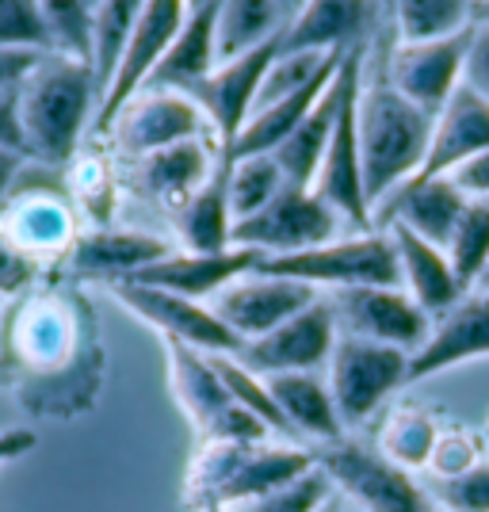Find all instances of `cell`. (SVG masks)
Returning <instances> with one entry per match:
<instances>
[{"instance_id":"obj_33","label":"cell","mask_w":489,"mask_h":512,"mask_svg":"<svg viewBox=\"0 0 489 512\" xmlns=\"http://www.w3.org/2000/svg\"><path fill=\"white\" fill-rule=\"evenodd\" d=\"M398 43H432L459 35L474 23L478 0H386Z\"/></svg>"},{"instance_id":"obj_20","label":"cell","mask_w":489,"mask_h":512,"mask_svg":"<svg viewBox=\"0 0 489 512\" xmlns=\"http://www.w3.org/2000/svg\"><path fill=\"white\" fill-rule=\"evenodd\" d=\"M360 69H363V46L344 54L333 85L321 92V100L314 104V111H310V115L291 130V138L272 153L276 165L283 169V176H287V184H298V188H310V184H314V176H318V169H321V157L329 150L333 127H337L344 96H348L352 81L360 77Z\"/></svg>"},{"instance_id":"obj_18","label":"cell","mask_w":489,"mask_h":512,"mask_svg":"<svg viewBox=\"0 0 489 512\" xmlns=\"http://www.w3.org/2000/svg\"><path fill=\"white\" fill-rule=\"evenodd\" d=\"M0 222L27 260L43 264L50 256H65L77 241V214L62 192L50 188H12L0 207Z\"/></svg>"},{"instance_id":"obj_53","label":"cell","mask_w":489,"mask_h":512,"mask_svg":"<svg viewBox=\"0 0 489 512\" xmlns=\"http://www.w3.org/2000/svg\"><path fill=\"white\" fill-rule=\"evenodd\" d=\"M88 4H92V8H96V4H100V0H88Z\"/></svg>"},{"instance_id":"obj_54","label":"cell","mask_w":489,"mask_h":512,"mask_svg":"<svg viewBox=\"0 0 489 512\" xmlns=\"http://www.w3.org/2000/svg\"><path fill=\"white\" fill-rule=\"evenodd\" d=\"M188 4H203V0H188Z\"/></svg>"},{"instance_id":"obj_50","label":"cell","mask_w":489,"mask_h":512,"mask_svg":"<svg viewBox=\"0 0 489 512\" xmlns=\"http://www.w3.org/2000/svg\"><path fill=\"white\" fill-rule=\"evenodd\" d=\"M302 4H306V0H279V8L287 12V23H291V16H295V12L302 8Z\"/></svg>"},{"instance_id":"obj_15","label":"cell","mask_w":489,"mask_h":512,"mask_svg":"<svg viewBox=\"0 0 489 512\" xmlns=\"http://www.w3.org/2000/svg\"><path fill=\"white\" fill-rule=\"evenodd\" d=\"M321 291L298 283L287 276H268V272H249V276L234 279L226 291H218L211 299V310L226 321V329L234 333L241 344L256 341L264 333H272L276 325L287 318L302 314L310 302H318Z\"/></svg>"},{"instance_id":"obj_43","label":"cell","mask_w":489,"mask_h":512,"mask_svg":"<svg viewBox=\"0 0 489 512\" xmlns=\"http://www.w3.org/2000/svg\"><path fill=\"white\" fill-rule=\"evenodd\" d=\"M463 88L489 104V23H470L467 62H463Z\"/></svg>"},{"instance_id":"obj_26","label":"cell","mask_w":489,"mask_h":512,"mask_svg":"<svg viewBox=\"0 0 489 512\" xmlns=\"http://www.w3.org/2000/svg\"><path fill=\"white\" fill-rule=\"evenodd\" d=\"M386 234L394 241V253H398V279L405 283V295L425 310L428 318L436 321L444 310H451L455 302L467 295V287L459 283L451 260L440 245L425 241L421 234L405 230V226H386Z\"/></svg>"},{"instance_id":"obj_32","label":"cell","mask_w":489,"mask_h":512,"mask_svg":"<svg viewBox=\"0 0 489 512\" xmlns=\"http://www.w3.org/2000/svg\"><path fill=\"white\" fill-rule=\"evenodd\" d=\"M283 27H287V12L279 8V0H222L218 31H214L218 65L279 39Z\"/></svg>"},{"instance_id":"obj_29","label":"cell","mask_w":489,"mask_h":512,"mask_svg":"<svg viewBox=\"0 0 489 512\" xmlns=\"http://www.w3.org/2000/svg\"><path fill=\"white\" fill-rule=\"evenodd\" d=\"M218 4H222V0L192 4V12H188L184 27H180V35L172 39L169 54L153 69V77H149L146 88H176V92H188V88L199 85L214 65H218V46H214Z\"/></svg>"},{"instance_id":"obj_35","label":"cell","mask_w":489,"mask_h":512,"mask_svg":"<svg viewBox=\"0 0 489 512\" xmlns=\"http://www.w3.org/2000/svg\"><path fill=\"white\" fill-rule=\"evenodd\" d=\"M283 188H287V176L272 153H256V157H241V161L226 165V192H230L234 222L264 211Z\"/></svg>"},{"instance_id":"obj_11","label":"cell","mask_w":489,"mask_h":512,"mask_svg":"<svg viewBox=\"0 0 489 512\" xmlns=\"http://www.w3.org/2000/svg\"><path fill=\"white\" fill-rule=\"evenodd\" d=\"M337 337H341L337 314H333L329 299L321 295L302 314L276 325L272 333L241 344L237 360L245 367H253L256 375H264V379H272V375H318L321 367H329Z\"/></svg>"},{"instance_id":"obj_36","label":"cell","mask_w":489,"mask_h":512,"mask_svg":"<svg viewBox=\"0 0 489 512\" xmlns=\"http://www.w3.org/2000/svg\"><path fill=\"white\" fill-rule=\"evenodd\" d=\"M211 360H214V367H218V375H222L226 390L234 394L237 406L249 409L272 436H279V440H295V432H291L287 421H283L276 394H272V386H268L264 375H256L253 367H245L237 356H211Z\"/></svg>"},{"instance_id":"obj_14","label":"cell","mask_w":489,"mask_h":512,"mask_svg":"<svg viewBox=\"0 0 489 512\" xmlns=\"http://www.w3.org/2000/svg\"><path fill=\"white\" fill-rule=\"evenodd\" d=\"M329 306L337 314L341 333L402 348L409 356L428 341V329H432V318L402 287H352V291L329 295Z\"/></svg>"},{"instance_id":"obj_9","label":"cell","mask_w":489,"mask_h":512,"mask_svg":"<svg viewBox=\"0 0 489 512\" xmlns=\"http://www.w3.org/2000/svg\"><path fill=\"white\" fill-rule=\"evenodd\" d=\"M341 226L344 218L314 188L287 184L264 211L234 222V245L260 256H287L341 237Z\"/></svg>"},{"instance_id":"obj_30","label":"cell","mask_w":489,"mask_h":512,"mask_svg":"<svg viewBox=\"0 0 489 512\" xmlns=\"http://www.w3.org/2000/svg\"><path fill=\"white\" fill-rule=\"evenodd\" d=\"M268 386L291 432H302L318 444L344 440V421L333 402V390L321 375H272Z\"/></svg>"},{"instance_id":"obj_4","label":"cell","mask_w":489,"mask_h":512,"mask_svg":"<svg viewBox=\"0 0 489 512\" xmlns=\"http://www.w3.org/2000/svg\"><path fill=\"white\" fill-rule=\"evenodd\" d=\"M318 463V451L298 444H207L188 474V501L195 512H230L260 493L276 490Z\"/></svg>"},{"instance_id":"obj_8","label":"cell","mask_w":489,"mask_h":512,"mask_svg":"<svg viewBox=\"0 0 489 512\" xmlns=\"http://www.w3.org/2000/svg\"><path fill=\"white\" fill-rule=\"evenodd\" d=\"M325 383L333 390L344 428L363 425L394 390H402L409 383V352L341 333L333 356H329Z\"/></svg>"},{"instance_id":"obj_28","label":"cell","mask_w":489,"mask_h":512,"mask_svg":"<svg viewBox=\"0 0 489 512\" xmlns=\"http://www.w3.org/2000/svg\"><path fill=\"white\" fill-rule=\"evenodd\" d=\"M214 161H222V153H214L207 138H192V142H180V146H169V150H157L142 157L138 161V184L157 203L180 211L214 172L222 169Z\"/></svg>"},{"instance_id":"obj_47","label":"cell","mask_w":489,"mask_h":512,"mask_svg":"<svg viewBox=\"0 0 489 512\" xmlns=\"http://www.w3.org/2000/svg\"><path fill=\"white\" fill-rule=\"evenodd\" d=\"M39 444V436L31 428H0V467L16 463L23 455H31Z\"/></svg>"},{"instance_id":"obj_6","label":"cell","mask_w":489,"mask_h":512,"mask_svg":"<svg viewBox=\"0 0 489 512\" xmlns=\"http://www.w3.org/2000/svg\"><path fill=\"white\" fill-rule=\"evenodd\" d=\"M318 467L333 482L344 505L360 512H440L432 493L383 451L356 444V440H337L318 451Z\"/></svg>"},{"instance_id":"obj_1","label":"cell","mask_w":489,"mask_h":512,"mask_svg":"<svg viewBox=\"0 0 489 512\" xmlns=\"http://www.w3.org/2000/svg\"><path fill=\"white\" fill-rule=\"evenodd\" d=\"M16 310L0 314V379L35 417H73L96 394L77 306L54 291H23Z\"/></svg>"},{"instance_id":"obj_21","label":"cell","mask_w":489,"mask_h":512,"mask_svg":"<svg viewBox=\"0 0 489 512\" xmlns=\"http://www.w3.org/2000/svg\"><path fill=\"white\" fill-rule=\"evenodd\" d=\"M467 195L459 192V184L451 176H425V180H405L402 188L386 195L375 207L371 222L379 218L386 226H405L413 234H421L425 241L447 249V241L455 234L459 218L467 211Z\"/></svg>"},{"instance_id":"obj_25","label":"cell","mask_w":489,"mask_h":512,"mask_svg":"<svg viewBox=\"0 0 489 512\" xmlns=\"http://www.w3.org/2000/svg\"><path fill=\"white\" fill-rule=\"evenodd\" d=\"M169 253H176V249L165 237L146 234V230H111V226H104V230L77 237L65 260L77 276L119 283V279H134L138 272H146L149 264L165 260Z\"/></svg>"},{"instance_id":"obj_55","label":"cell","mask_w":489,"mask_h":512,"mask_svg":"<svg viewBox=\"0 0 489 512\" xmlns=\"http://www.w3.org/2000/svg\"><path fill=\"white\" fill-rule=\"evenodd\" d=\"M0 314H4V299H0Z\"/></svg>"},{"instance_id":"obj_3","label":"cell","mask_w":489,"mask_h":512,"mask_svg":"<svg viewBox=\"0 0 489 512\" xmlns=\"http://www.w3.org/2000/svg\"><path fill=\"white\" fill-rule=\"evenodd\" d=\"M360 165L367 207L383 203L394 188H402L413 172L421 169L428 150L432 119L417 104H409L386 77L360 85Z\"/></svg>"},{"instance_id":"obj_7","label":"cell","mask_w":489,"mask_h":512,"mask_svg":"<svg viewBox=\"0 0 489 512\" xmlns=\"http://www.w3.org/2000/svg\"><path fill=\"white\" fill-rule=\"evenodd\" d=\"M165 360L172 394L207 444H264L272 436L249 409L237 406L207 352L165 341Z\"/></svg>"},{"instance_id":"obj_44","label":"cell","mask_w":489,"mask_h":512,"mask_svg":"<svg viewBox=\"0 0 489 512\" xmlns=\"http://www.w3.org/2000/svg\"><path fill=\"white\" fill-rule=\"evenodd\" d=\"M43 54L46 50L35 46H0V92H20L31 69L43 62Z\"/></svg>"},{"instance_id":"obj_39","label":"cell","mask_w":489,"mask_h":512,"mask_svg":"<svg viewBox=\"0 0 489 512\" xmlns=\"http://www.w3.org/2000/svg\"><path fill=\"white\" fill-rule=\"evenodd\" d=\"M333 501H337V490L325 478V470L314 463L306 474H298V478L283 482L276 490L260 493L245 505H234L230 512H325Z\"/></svg>"},{"instance_id":"obj_48","label":"cell","mask_w":489,"mask_h":512,"mask_svg":"<svg viewBox=\"0 0 489 512\" xmlns=\"http://www.w3.org/2000/svg\"><path fill=\"white\" fill-rule=\"evenodd\" d=\"M23 153H12V150H0V207L8 203V195L12 188L20 184V172H23Z\"/></svg>"},{"instance_id":"obj_37","label":"cell","mask_w":489,"mask_h":512,"mask_svg":"<svg viewBox=\"0 0 489 512\" xmlns=\"http://www.w3.org/2000/svg\"><path fill=\"white\" fill-rule=\"evenodd\" d=\"M444 253H447V260H451L459 283L470 291L489 264V203L486 199H470Z\"/></svg>"},{"instance_id":"obj_45","label":"cell","mask_w":489,"mask_h":512,"mask_svg":"<svg viewBox=\"0 0 489 512\" xmlns=\"http://www.w3.org/2000/svg\"><path fill=\"white\" fill-rule=\"evenodd\" d=\"M451 180L459 184V192L467 199H486L489 203V150H482L478 157H470L467 165L451 172Z\"/></svg>"},{"instance_id":"obj_17","label":"cell","mask_w":489,"mask_h":512,"mask_svg":"<svg viewBox=\"0 0 489 512\" xmlns=\"http://www.w3.org/2000/svg\"><path fill=\"white\" fill-rule=\"evenodd\" d=\"M470 27L432 43H398L386 65V81L402 92L409 104H417L428 119H436L444 104L463 85Z\"/></svg>"},{"instance_id":"obj_51","label":"cell","mask_w":489,"mask_h":512,"mask_svg":"<svg viewBox=\"0 0 489 512\" xmlns=\"http://www.w3.org/2000/svg\"><path fill=\"white\" fill-rule=\"evenodd\" d=\"M474 287H478V291H482V295H489V264H486V272H482V276H478V283H474Z\"/></svg>"},{"instance_id":"obj_42","label":"cell","mask_w":489,"mask_h":512,"mask_svg":"<svg viewBox=\"0 0 489 512\" xmlns=\"http://www.w3.org/2000/svg\"><path fill=\"white\" fill-rule=\"evenodd\" d=\"M35 276H39V264L16 249V241L0 222V299H16L23 291H31Z\"/></svg>"},{"instance_id":"obj_19","label":"cell","mask_w":489,"mask_h":512,"mask_svg":"<svg viewBox=\"0 0 489 512\" xmlns=\"http://www.w3.org/2000/svg\"><path fill=\"white\" fill-rule=\"evenodd\" d=\"M489 356V295H463L432 321L428 341L409 356V383L432 379L447 367Z\"/></svg>"},{"instance_id":"obj_52","label":"cell","mask_w":489,"mask_h":512,"mask_svg":"<svg viewBox=\"0 0 489 512\" xmlns=\"http://www.w3.org/2000/svg\"><path fill=\"white\" fill-rule=\"evenodd\" d=\"M333 512H360V509H352V505H344V501H337V505H333Z\"/></svg>"},{"instance_id":"obj_34","label":"cell","mask_w":489,"mask_h":512,"mask_svg":"<svg viewBox=\"0 0 489 512\" xmlns=\"http://www.w3.org/2000/svg\"><path fill=\"white\" fill-rule=\"evenodd\" d=\"M142 8H146V0H100L92 8V69H96L100 96L119 65V54H123Z\"/></svg>"},{"instance_id":"obj_2","label":"cell","mask_w":489,"mask_h":512,"mask_svg":"<svg viewBox=\"0 0 489 512\" xmlns=\"http://www.w3.org/2000/svg\"><path fill=\"white\" fill-rule=\"evenodd\" d=\"M16 107L27 157H39L43 165H65L73 161L100 107L96 69L81 58L46 50L43 62L31 69V77L16 92Z\"/></svg>"},{"instance_id":"obj_49","label":"cell","mask_w":489,"mask_h":512,"mask_svg":"<svg viewBox=\"0 0 489 512\" xmlns=\"http://www.w3.org/2000/svg\"><path fill=\"white\" fill-rule=\"evenodd\" d=\"M474 23H489V0H478V4H474Z\"/></svg>"},{"instance_id":"obj_13","label":"cell","mask_w":489,"mask_h":512,"mask_svg":"<svg viewBox=\"0 0 489 512\" xmlns=\"http://www.w3.org/2000/svg\"><path fill=\"white\" fill-rule=\"evenodd\" d=\"M115 130V142L119 150L130 153L134 161H142L149 153L169 150L180 142H192V138H207L211 123L207 115L199 111L188 92H176V88H142L134 100H130L119 119L111 123Z\"/></svg>"},{"instance_id":"obj_12","label":"cell","mask_w":489,"mask_h":512,"mask_svg":"<svg viewBox=\"0 0 489 512\" xmlns=\"http://www.w3.org/2000/svg\"><path fill=\"white\" fill-rule=\"evenodd\" d=\"M111 295H115V302H123L138 321L153 325L165 341L188 344V348L207 352V356H237L241 352V341L226 329V321L214 314L211 302L184 299V295L142 287V283H130V279L111 283Z\"/></svg>"},{"instance_id":"obj_38","label":"cell","mask_w":489,"mask_h":512,"mask_svg":"<svg viewBox=\"0 0 489 512\" xmlns=\"http://www.w3.org/2000/svg\"><path fill=\"white\" fill-rule=\"evenodd\" d=\"M54 54L92 65V4L88 0H35Z\"/></svg>"},{"instance_id":"obj_22","label":"cell","mask_w":489,"mask_h":512,"mask_svg":"<svg viewBox=\"0 0 489 512\" xmlns=\"http://www.w3.org/2000/svg\"><path fill=\"white\" fill-rule=\"evenodd\" d=\"M375 23V0H306L279 35V50L348 54Z\"/></svg>"},{"instance_id":"obj_10","label":"cell","mask_w":489,"mask_h":512,"mask_svg":"<svg viewBox=\"0 0 489 512\" xmlns=\"http://www.w3.org/2000/svg\"><path fill=\"white\" fill-rule=\"evenodd\" d=\"M188 12H192L188 0H146V8H142L138 23H134L127 46H123V54H119V65H115L104 96H100L96 119H92V130H96V134H107L111 123L119 119V111L149 85L153 69L169 54L172 39L180 35Z\"/></svg>"},{"instance_id":"obj_46","label":"cell","mask_w":489,"mask_h":512,"mask_svg":"<svg viewBox=\"0 0 489 512\" xmlns=\"http://www.w3.org/2000/svg\"><path fill=\"white\" fill-rule=\"evenodd\" d=\"M0 150H12V153H23V157H27L16 92H0Z\"/></svg>"},{"instance_id":"obj_24","label":"cell","mask_w":489,"mask_h":512,"mask_svg":"<svg viewBox=\"0 0 489 512\" xmlns=\"http://www.w3.org/2000/svg\"><path fill=\"white\" fill-rule=\"evenodd\" d=\"M482 150H489V104L478 100L470 88L459 85L455 96L444 104V111L432 119L425 161L409 180L451 176L459 165H467L470 157H478Z\"/></svg>"},{"instance_id":"obj_31","label":"cell","mask_w":489,"mask_h":512,"mask_svg":"<svg viewBox=\"0 0 489 512\" xmlns=\"http://www.w3.org/2000/svg\"><path fill=\"white\" fill-rule=\"evenodd\" d=\"M176 230L188 253H226L234 249V211L226 192V165L176 211Z\"/></svg>"},{"instance_id":"obj_5","label":"cell","mask_w":489,"mask_h":512,"mask_svg":"<svg viewBox=\"0 0 489 512\" xmlns=\"http://www.w3.org/2000/svg\"><path fill=\"white\" fill-rule=\"evenodd\" d=\"M256 272L298 279L314 291H352V287H398V253L390 234L333 237L325 245L287 256H264Z\"/></svg>"},{"instance_id":"obj_56","label":"cell","mask_w":489,"mask_h":512,"mask_svg":"<svg viewBox=\"0 0 489 512\" xmlns=\"http://www.w3.org/2000/svg\"><path fill=\"white\" fill-rule=\"evenodd\" d=\"M333 505H337V501H333ZM333 505H329V509H325V512H333Z\"/></svg>"},{"instance_id":"obj_41","label":"cell","mask_w":489,"mask_h":512,"mask_svg":"<svg viewBox=\"0 0 489 512\" xmlns=\"http://www.w3.org/2000/svg\"><path fill=\"white\" fill-rule=\"evenodd\" d=\"M0 46H35L50 50L46 27L35 0H0Z\"/></svg>"},{"instance_id":"obj_23","label":"cell","mask_w":489,"mask_h":512,"mask_svg":"<svg viewBox=\"0 0 489 512\" xmlns=\"http://www.w3.org/2000/svg\"><path fill=\"white\" fill-rule=\"evenodd\" d=\"M264 256L253 249H226V253H169L165 260L149 264L146 272L130 279L142 287H157V291H172L195 302H211L218 291H226L234 279L249 276Z\"/></svg>"},{"instance_id":"obj_16","label":"cell","mask_w":489,"mask_h":512,"mask_svg":"<svg viewBox=\"0 0 489 512\" xmlns=\"http://www.w3.org/2000/svg\"><path fill=\"white\" fill-rule=\"evenodd\" d=\"M276 54H279V39H272V43L241 54V58H230V62L214 65L199 85L188 88V96H192L195 104H199V111L207 115L214 138H218V153L230 150V142L241 134L245 119L253 115L260 81H264L268 65L276 62Z\"/></svg>"},{"instance_id":"obj_40","label":"cell","mask_w":489,"mask_h":512,"mask_svg":"<svg viewBox=\"0 0 489 512\" xmlns=\"http://www.w3.org/2000/svg\"><path fill=\"white\" fill-rule=\"evenodd\" d=\"M428 493L440 512H489V463H470L459 474H440Z\"/></svg>"},{"instance_id":"obj_27","label":"cell","mask_w":489,"mask_h":512,"mask_svg":"<svg viewBox=\"0 0 489 512\" xmlns=\"http://www.w3.org/2000/svg\"><path fill=\"white\" fill-rule=\"evenodd\" d=\"M341 62H344V54H329L310 85L298 88L295 96H287V100H279V104H268V107H260V111H253V115L245 119L241 134L230 142V150L222 153V165L241 161V157H256V153H276L279 146L291 138V130L314 111V104L321 100V92L333 85Z\"/></svg>"},{"instance_id":"obj_57","label":"cell","mask_w":489,"mask_h":512,"mask_svg":"<svg viewBox=\"0 0 489 512\" xmlns=\"http://www.w3.org/2000/svg\"><path fill=\"white\" fill-rule=\"evenodd\" d=\"M203 512H218V509H203Z\"/></svg>"}]
</instances>
